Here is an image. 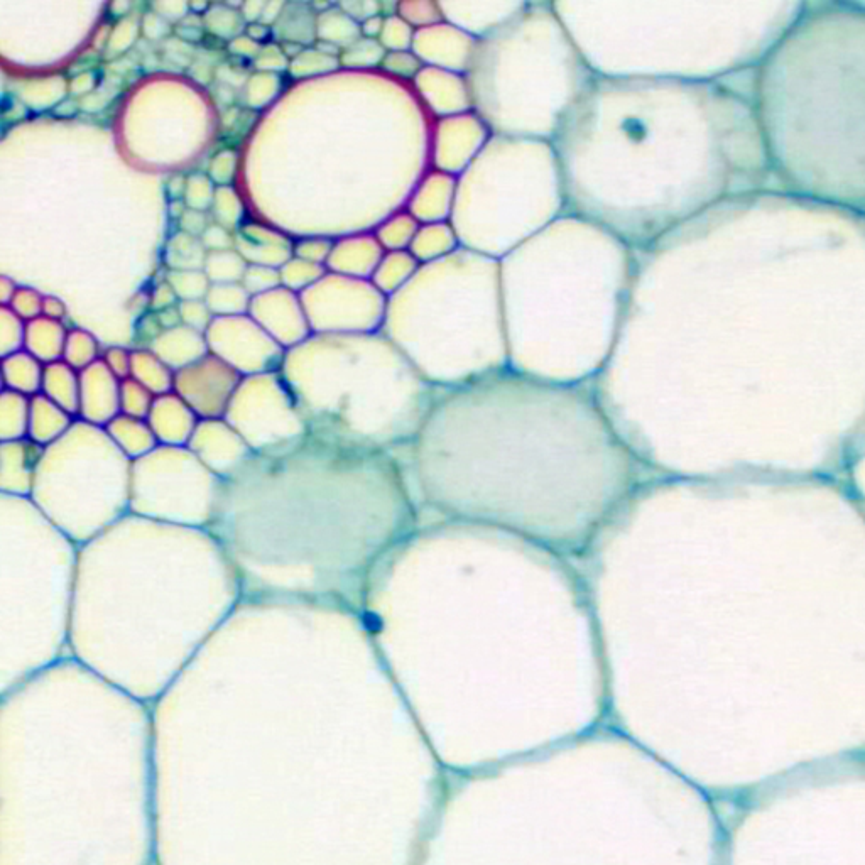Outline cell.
<instances>
[{
	"label": "cell",
	"instance_id": "8992f818",
	"mask_svg": "<svg viewBox=\"0 0 865 865\" xmlns=\"http://www.w3.org/2000/svg\"><path fill=\"white\" fill-rule=\"evenodd\" d=\"M43 311L49 318H53V320H60L65 316V306L61 303L60 300H56V298H44L43 300Z\"/></svg>",
	"mask_w": 865,
	"mask_h": 865
},
{
	"label": "cell",
	"instance_id": "3957f363",
	"mask_svg": "<svg viewBox=\"0 0 865 865\" xmlns=\"http://www.w3.org/2000/svg\"><path fill=\"white\" fill-rule=\"evenodd\" d=\"M153 408V396L141 382L124 381L120 387V409L126 416L142 419L149 416Z\"/></svg>",
	"mask_w": 865,
	"mask_h": 865
},
{
	"label": "cell",
	"instance_id": "7a4b0ae2",
	"mask_svg": "<svg viewBox=\"0 0 865 865\" xmlns=\"http://www.w3.org/2000/svg\"><path fill=\"white\" fill-rule=\"evenodd\" d=\"M7 387L17 392H38L43 389L44 370L31 355L14 354L4 365Z\"/></svg>",
	"mask_w": 865,
	"mask_h": 865
},
{
	"label": "cell",
	"instance_id": "5b68a950",
	"mask_svg": "<svg viewBox=\"0 0 865 865\" xmlns=\"http://www.w3.org/2000/svg\"><path fill=\"white\" fill-rule=\"evenodd\" d=\"M273 36V29L266 26V24H262V22H254L251 24L249 28H247V38H251L254 43H261V41H266L267 38H271Z\"/></svg>",
	"mask_w": 865,
	"mask_h": 865
},
{
	"label": "cell",
	"instance_id": "277c9868",
	"mask_svg": "<svg viewBox=\"0 0 865 865\" xmlns=\"http://www.w3.org/2000/svg\"><path fill=\"white\" fill-rule=\"evenodd\" d=\"M107 369L119 379L126 381L127 376L131 374L132 359L131 355L127 354L126 350L110 349L107 352Z\"/></svg>",
	"mask_w": 865,
	"mask_h": 865
},
{
	"label": "cell",
	"instance_id": "6da1fadb",
	"mask_svg": "<svg viewBox=\"0 0 865 865\" xmlns=\"http://www.w3.org/2000/svg\"><path fill=\"white\" fill-rule=\"evenodd\" d=\"M44 391L51 403L68 414H77L82 409V396L78 394V382L71 367L51 364L44 370Z\"/></svg>",
	"mask_w": 865,
	"mask_h": 865
}]
</instances>
